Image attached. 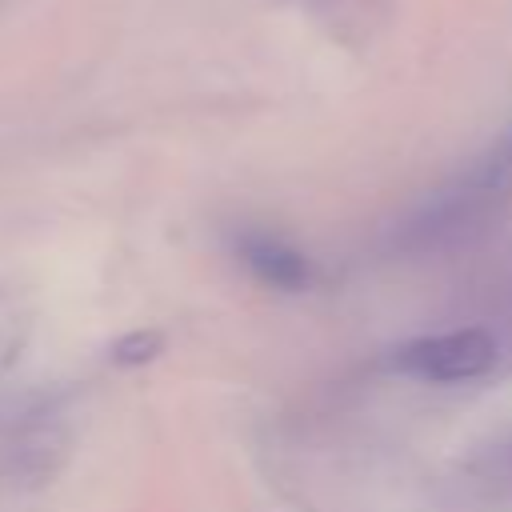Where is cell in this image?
<instances>
[{"label": "cell", "instance_id": "6da1fadb", "mask_svg": "<svg viewBox=\"0 0 512 512\" xmlns=\"http://www.w3.org/2000/svg\"><path fill=\"white\" fill-rule=\"evenodd\" d=\"M500 356V344L484 328H452L436 336H416L396 348L392 364L404 376L428 380V384H460L484 376Z\"/></svg>", "mask_w": 512, "mask_h": 512}, {"label": "cell", "instance_id": "7a4b0ae2", "mask_svg": "<svg viewBox=\"0 0 512 512\" xmlns=\"http://www.w3.org/2000/svg\"><path fill=\"white\" fill-rule=\"evenodd\" d=\"M236 256L240 264L268 288H280V292H304L312 284V260L292 248L288 240L280 236H268V232H244L236 240Z\"/></svg>", "mask_w": 512, "mask_h": 512}, {"label": "cell", "instance_id": "3957f363", "mask_svg": "<svg viewBox=\"0 0 512 512\" xmlns=\"http://www.w3.org/2000/svg\"><path fill=\"white\" fill-rule=\"evenodd\" d=\"M160 352H164V336H160L156 328H136V332L120 336L108 356H112V364H120V368H136V364L156 360Z\"/></svg>", "mask_w": 512, "mask_h": 512}]
</instances>
